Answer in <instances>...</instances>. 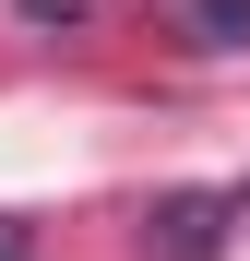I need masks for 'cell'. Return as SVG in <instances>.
Here are the masks:
<instances>
[{
  "label": "cell",
  "mask_w": 250,
  "mask_h": 261,
  "mask_svg": "<svg viewBox=\"0 0 250 261\" xmlns=\"http://www.w3.org/2000/svg\"><path fill=\"white\" fill-rule=\"evenodd\" d=\"M226 214H238L226 190H167V202L143 214V238H155V261H215V249H226Z\"/></svg>",
  "instance_id": "cell-1"
},
{
  "label": "cell",
  "mask_w": 250,
  "mask_h": 261,
  "mask_svg": "<svg viewBox=\"0 0 250 261\" xmlns=\"http://www.w3.org/2000/svg\"><path fill=\"white\" fill-rule=\"evenodd\" d=\"M179 24L202 48H250V0H179Z\"/></svg>",
  "instance_id": "cell-2"
},
{
  "label": "cell",
  "mask_w": 250,
  "mask_h": 261,
  "mask_svg": "<svg viewBox=\"0 0 250 261\" xmlns=\"http://www.w3.org/2000/svg\"><path fill=\"white\" fill-rule=\"evenodd\" d=\"M24 24H48V36H72V24H96V0H12Z\"/></svg>",
  "instance_id": "cell-3"
},
{
  "label": "cell",
  "mask_w": 250,
  "mask_h": 261,
  "mask_svg": "<svg viewBox=\"0 0 250 261\" xmlns=\"http://www.w3.org/2000/svg\"><path fill=\"white\" fill-rule=\"evenodd\" d=\"M0 261H24V226H12V214H0Z\"/></svg>",
  "instance_id": "cell-4"
}]
</instances>
